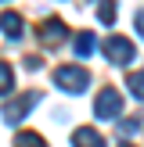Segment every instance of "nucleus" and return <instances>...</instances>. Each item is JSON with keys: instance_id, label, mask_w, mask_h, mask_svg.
Listing matches in <instances>:
<instances>
[{"instance_id": "4468645a", "label": "nucleus", "mask_w": 144, "mask_h": 147, "mask_svg": "<svg viewBox=\"0 0 144 147\" xmlns=\"http://www.w3.org/2000/svg\"><path fill=\"white\" fill-rule=\"evenodd\" d=\"M122 147H133V144H122Z\"/></svg>"}, {"instance_id": "f8f14e48", "label": "nucleus", "mask_w": 144, "mask_h": 147, "mask_svg": "<svg viewBox=\"0 0 144 147\" xmlns=\"http://www.w3.org/2000/svg\"><path fill=\"white\" fill-rule=\"evenodd\" d=\"M130 86H133V90H130V93H133V97H141V68H137L133 76H130Z\"/></svg>"}, {"instance_id": "20e7f679", "label": "nucleus", "mask_w": 144, "mask_h": 147, "mask_svg": "<svg viewBox=\"0 0 144 147\" xmlns=\"http://www.w3.org/2000/svg\"><path fill=\"white\" fill-rule=\"evenodd\" d=\"M101 50H105V54L112 57L115 65L133 61V54H137V50H133V43H130V40H122V36H108V40L101 43Z\"/></svg>"}, {"instance_id": "1a4fd4ad", "label": "nucleus", "mask_w": 144, "mask_h": 147, "mask_svg": "<svg viewBox=\"0 0 144 147\" xmlns=\"http://www.w3.org/2000/svg\"><path fill=\"white\" fill-rule=\"evenodd\" d=\"M14 90V68L7 61H0V97H4V93H11Z\"/></svg>"}, {"instance_id": "6e6552de", "label": "nucleus", "mask_w": 144, "mask_h": 147, "mask_svg": "<svg viewBox=\"0 0 144 147\" xmlns=\"http://www.w3.org/2000/svg\"><path fill=\"white\" fill-rule=\"evenodd\" d=\"M14 147H47V140H43L40 133H33V129H22V133L14 136Z\"/></svg>"}, {"instance_id": "f03ea898", "label": "nucleus", "mask_w": 144, "mask_h": 147, "mask_svg": "<svg viewBox=\"0 0 144 147\" xmlns=\"http://www.w3.org/2000/svg\"><path fill=\"white\" fill-rule=\"evenodd\" d=\"M36 104H40V90H25V93H18L14 100H7V104H4V122H7V126L22 122Z\"/></svg>"}, {"instance_id": "9d476101", "label": "nucleus", "mask_w": 144, "mask_h": 147, "mask_svg": "<svg viewBox=\"0 0 144 147\" xmlns=\"http://www.w3.org/2000/svg\"><path fill=\"white\" fill-rule=\"evenodd\" d=\"M94 47H97V43H94V32H79V36H76V54H79V57H86Z\"/></svg>"}, {"instance_id": "39448f33", "label": "nucleus", "mask_w": 144, "mask_h": 147, "mask_svg": "<svg viewBox=\"0 0 144 147\" xmlns=\"http://www.w3.org/2000/svg\"><path fill=\"white\" fill-rule=\"evenodd\" d=\"M65 36H69V29H65V22L58 18V14H50V18L40 25V40L47 43V47H58V43H65Z\"/></svg>"}, {"instance_id": "ddd939ff", "label": "nucleus", "mask_w": 144, "mask_h": 147, "mask_svg": "<svg viewBox=\"0 0 144 147\" xmlns=\"http://www.w3.org/2000/svg\"><path fill=\"white\" fill-rule=\"evenodd\" d=\"M119 129H122V133H137V129H141V122H137V119H130V122H119Z\"/></svg>"}, {"instance_id": "7ed1b4c3", "label": "nucleus", "mask_w": 144, "mask_h": 147, "mask_svg": "<svg viewBox=\"0 0 144 147\" xmlns=\"http://www.w3.org/2000/svg\"><path fill=\"white\" fill-rule=\"evenodd\" d=\"M119 111H122V93L112 90V86H105L97 93V100H94V115L101 122H108V119H119Z\"/></svg>"}, {"instance_id": "f257e3e1", "label": "nucleus", "mask_w": 144, "mask_h": 147, "mask_svg": "<svg viewBox=\"0 0 144 147\" xmlns=\"http://www.w3.org/2000/svg\"><path fill=\"white\" fill-rule=\"evenodd\" d=\"M54 83H58V90H65V93H83L86 86H90V72H86L83 65H61V68L54 72Z\"/></svg>"}, {"instance_id": "9b49d317", "label": "nucleus", "mask_w": 144, "mask_h": 147, "mask_svg": "<svg viewBox=\"0 0 144 147\" xmlns=\"http://www.w3.org/2000/svg\"><path fill=\"white\" fill-rule=\"evenodd\" d=\"M97 14H101V22H105V25H112V22H115V7H112V4H105Z\"/></svg>"}, {"instance_id": "423d86ee", "label": "nucleus", "mask_w": 144, "mask_h": 147, "mask_svg": "<svg viewBox=\"0 0 144 147\" xmlns=\"http://www.w3.org/2000/svg\"><path fill=\"white\" fill-rule=\"evenodd\" d=\"M72 147H108V140L94 126H79L76 133H72Z\"/></svg>"}, {"instance_id": "0eeeda50", "label": "nucleus", "mask_w": 144, "mask_h": 147, "mask_svg": "<svg viewBox=\"0 0 144 147\" xmlns=\"http://www.w3.org/2000/svg\"><path fill=\"white\" fill-rule=\"evenodd\" d=\"M0 29H4V36L18 40V36H22V29H25V22H22L14 11H4V14H0Z\"/></svg>"}]
</instances>
